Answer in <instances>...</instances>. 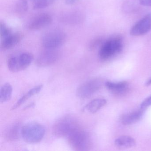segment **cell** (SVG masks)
Instances as JSON below:
<instances>
[{"label": "cell", "mask_w": 151, "mask_h": 151, "mask_svg": "<svg viewBox=\"0 0 151 151\" xmlns=\"http://www.w3.org/2000/svg\"><path fill=\"white\" fill-rule=\"evenodd\" d=\"M80 128L77 120L70 116H67L58 120L53 126V133L59 137H68L70 133Z\"/></svg>", "instance_id": "6da1fadb"}, {"label": "cell", "mask_w": 151, "mask_h": 151, "mask_svg": "<svg viewBox=\"0 0 151 151\" xmlns=\"http://www.w3.org/2000/svg\"><path fill=\"white\" fill-rule=\"evenodd\" d=\"M66 35L63 31L55 29L44 33L41 38V44L44 49H57L65 43Z\"/></svg>", "instance_id": "7a4b0ae2"}, {"label": "cell", "mask_w": 151, "mask_h": 151, "mask_svg": "<svg viewBox=\"0 0 151 151\" xmlns=\"http://www.w3.org/2000/svg\"><path fill=\"white\" fill-rule=\"evenodd\" d=\"M45 129L40 124L30 123L22 128V137L24 141L29 143H37L41 141L45 134Z\"/></svg>", "instance_id": "3957f363"}, {"label": "cell", "mask_w": 151, "mask_h": 151, "mask_svg": "<svg viewBox=\"0 0 151 151\" xmlns=\"http://www.w3.org/2000/svg\"><path fill=\"white\" fill-rule=\"evenodd\" d=\"M122 47V40L121 37L110 38L102 44L99 51V56L101 60H109L120 53Z\"/></svg>", "instance_id": "277c9868"}, {"label": "cell", "mask_w": 151, "mask_h": 151, "mask_svg": "<svg viewBox=\"0 0 151 151\" xmlns=\"http://www.w3.org/2000/svg\"><path fill=\"white\" fill-rule=\"evenodd\" d=\"M34 56L29 52H22L12 55L8 60L9 69L13 72L24 70L29 66Z\"/></svg>", "instance_id": "5b68a950"}, {"label": "cell", "mask_w": 151, "mask_h": 151, "mask_svg": "<svg viewBox=\"0 0 151 151\" xmlns=\"http://www.w3.org/2000/svg\"><path fill=\"white\" fill-rule=\"evenodd\" d=\"M68 138L69 144L76 151H86L90 147L89 135L81 127L70 133Z\"/></svg>", "instance_id": "8992f818"}, {"label": "cell", "mask_w": 151, "mask_h": 151, "mask_svg": "<svg viewBox=\"0 0 151 151\" xmlns=\"http://www.w3.org/2000/svg\"><path fill=\"white\" fill-rule=\"evenodd\" d=\"M60 56L57 49H44L37 57L36 63L39 67H48L56 62Z\"/></svg>", "instance_id": "52a82bcc"}, {"label": "cell", "mask_w": 151, "mask_h": 151, "mask_svg": "<svg viewBox=\"0 0 151 151\" xmlns=\"http://www.w3.org/2000/svg\"><path fill=\"white\" fill-rule=\"evenodd\" d=\"M101 84V81L98 79L86 81L78 88L77 94L81 99L90 98L100 89Z\"/></svg>", "instance_id": "ba28073f"}, {"label": "cell", "mask_w": 151, "mask_h": 151, "mask_svg": "<svg viewBox=\"0 0 151 151\" xmlns=\"http://www.w3.org/2000/svg\"><path fill=\"white\" fill-rule=\"evenodd\" d=\"M151 30V13L147 14L137 22L131 29L130 33L135 37L143 36Z\"/></svg>", "instance_id": "9c48e42d"}, {"label": "cell", "mask_w": 151, "mask_h": 151, "mask_svg": "<svg viewBox=\"0 0 151 151\" xmlns=\"http://www.w3.org/2000/svg\"><path fill=\"white\" fill-rule=\"evenodd\" d=\"M52 17L47 14H42L36 16L31 19L27 25L30 30L36 31L41 29L50 24Z\"/></svg>", "instance_id": "30bf717a"}, {"label": "cell", "mask_w": 151, "mask_h": 151, "mask_svg": "<svg viewBox=\"0 0 151 151\" xmlns=\"http://www.w3.org/2000/svg\"><path fill=\"white\" fill-rule=\"evenodd\" d=\"M23 35L19 32L11 33L6 37L1 39V48L6 51L13 48L17 45L22 39Z\"/></svg>", "instance_id": "8fae6325"}, {"label": "cell", "mask_w": 151, "mask_h": 151, "mask_svg": "<svg viewBox=\"0 0 151 151\" xmlns=\"http://www.w3.org/2000/svg\"><path fill=\"white\" fill-rule=\"evenodd\" d=\"M83 14L78 11H71L63 14L61 21L68 24H77L83 21Z\"/></svg>", "instance_id": "7c38bea8"}, {"label": "cell", "mask_w": 151, "mask_h": 151, "mask_svg": "<svg viewBox=\"0 0 151 151\" xmlns=\"http://www.w3.org/2000/svg\"><path fill=\"white\" fill-rule=\"evenodd\" d=\"M144 111V109H141L140 110L124 115L121 118L122 124L128 125L137 122L142 118Z\"/></svg>", "instance_id": "4fadbf2b"}, {"label": "cell", "mask_w": 151, "mask_h": 151, "mask_svg": "<svg viewBox=\"0 0 151 151\" xmlns=\"http://www.w3.org/2000/svg\"><path fill=\"white\" fill-rule=\"evenodd\" d=\"M106 86L109 91L116 94H122L125 93L129 87L128 83L126 81L117 83L107 82L106 83Z\"/></svg>", "instance_id": "5bb4252c"}, {"label": "cell", "mask_w": 151, "mask_h": 151, "mask_svg": "<svg viewBox=\"0 0 151 151\" xmlns=\"http://www.w3.org/2000/svg\"><path fill=\"white\" fill-rule=\"evenodd\" d=\"M107 101L105 99H95L86 104L83 108V110L91 114H94L104 107Z\"/></svg>", "instance_id": "9a60e30c"}, {"label": "cell", "mask_w": 151, "mask_h": 151, "mask_svg": "<svg viewBox=\"0 0 151 151\" xmlns=\"http://www.w3.org/2000/svg\"><path fill=\"white\" fill-rule=\"evenodd\" d=\"M42 88H43V86L42 85H40L35 86V87H33V88L30 90L29 91L27 92L26 93H25L19 100L17 101V102L14 105L11 109L14 110L17 108L19 107L20 106H22L24 103H25L31 97H32L34 95L39 93L40 91Z\"/></svg>", "instance_id": "2e32d148"}, {"label": "cell", "mask_w": 151, "mask_h": 151, "mask_svg": "<svg viewBox=\"0 0 151 151\" xmlns=\"http://www.w3.org/2000/svg\"><path fill=\"white\" fill-rule=\"evenodd\" d=\"M136 140L133 138L129 136H122L115 140L114 144L119 148H129L136 145Z\"/></svg>", "instance_id": "e0dca14e"}, {"label": "cell", "mask_w": 151, "mask_h": 151, "mask_svg": "<svg viewBox=\"0 0 151 151\" xmlns=\"http://www.w3.org/2000/svg\"><path fill=\"white\" fill-rule=\"evenodd\" d=\"M20 132H22V129H20L19 124H14L7 130L5 133V137L9 141H14L19 137Z\"/></svg>", "instance_id": "ac0fdd59"}, {"label": "cell", "mask_w": 151, "mask_h": 151, "mask_svg": "<svg viewBox=\"0 0 151 151\" xmlns=\"http://www.w3.org/2000/svg\"><path fill=\"white\" fill-rule=\"evenodd\" d=\"M13 87L9 83H6L1 86L0 91V101L4 103L11 99L13 93Z\"/></svg>", "instance_id": "d6986e66"}, {"label": "cell", "mask_w": 151, "mask_h": 151, "mask_svg": "<svg viewBox=\"0 0 151 151\" xmlns=\"http://www.w3.org/2000/svg\"><path fill=\"white\" fill-rule=\"evenodd\" d=\"M32 7L35 9H42L52 5L55 0H32Z\"/></svg>", "instance_id": "ffe728a7"}, {"label": "cell", "mask_w": 151, "mask_h": 151, "mask_svg": "<svg viewBox=\"0 0 151 151\" xmlns=\"http://www.w3.org/2000/svg\"><path fill=\"white\" fill-rule=\"evenodd\" d=\"M28 8L27 0H19L16 6V11L19 14H23L27 11Z\"/></svg>", "instance_id": "44dd1931"}, {"label": "cell", "mask_w": 151, "mask_h": 151, "mask_svg": "<svg viewBox=\"0 0 151 151\" xmlns=\"http://www.w3.org/2000/svg\"><path fill=\"white\" fill-rule=\"evenodd\" d=\"M1 28V39L4 38L12 33L10 29L4 22H1L0 23Z\"/></svg>", "instance_id": "7402d4cb"}, {"label": "cell", "mask_w": 151, "mask_h": 151, "mask_svg": "<svg viewBox=\"0 0 151 151\" xmlns=\"http://www.w3.org/2000/svg\"><path fill=\"white\" fill-rule=\"evenodd\" d=\"M151 106V95L147 98L145 99L143 101L141 104L140 107L142 109H145L148 107Z\"/></svg>", "instance_id": "603a6c76"}, {"label": "cell", "mask_w": 151, "mask_h": 151, "mask_svg": "<svg viewBox=\"0 0 151 151\" xmlns=\"http://www.w3.org/2000/svg\"><path fill=\"white\" fill-rule=\"evenodd\" d=\"M139 1L142 6L151 7V0H139Z\"/></svg>", "instance_id": "cb8c5ba5"}, {"label": "cell", "mask_w": 151, "mask_h": 151, "mask_svg": "<svg viewBox=\"0 0 151 151\" xmlns=\"http://www.w3.org/2000/svg\"><path fill=\"white\" fill-rule=\"evenodd\" d=\"M77 1L78 0H65V2L67 5H73L76 3Z\"/></svg>", "instance_id": "d4e9b609"}, {"label": "cell", "mask_w": 151, "mask_h": 151, "mask_svg": "<svg viewBox=\"0 0 151 151\" xmlns=\"http://www.w3.org/2000/svg\"><path fill=\"white\" fill-rule=\"evenodd\" d=\"M151 84V79L148 80V82L147 83V85H150Z\"/></svg>", "instance_id": "484cf974"}]
</instances>
